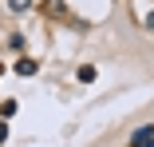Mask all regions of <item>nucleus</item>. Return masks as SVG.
Returning <instances> with one entry per match:
<instances>
[{
    "label": "nucleus",
    "instance_id": "nucleus-1",
    "mask_svg": "<svg viewBox=\"0 0 154 147\" xmlns=\"http://www.w3.org/2000/svg\"><path fill=\"white\" fill-rule=\"evenodd\" d=\"M131 147H154V123H146V127H138V131L131 135Z\"/></svg>",
    "mask_w": 154,
    "mask_h": 147
},
{
    "label": "nucleus",
    "instance_id": "nucleus-2",
    "mask_svg": "<svg viewBox=\"0 0 154 147\" xmlns=\"http://www.w3.org/2000/svg\"><path fill=\"white\" fill-rule=\"evenodd\" d=\"M12 68H16V76H36V72H40V64H36V60H28V56H20Z\"/></svg>",
    "mask_w": 154,
    "mask_h": 147
},
{
    "label": "nucleus",
    "instance_id": "nucleus-3",
    "mask_svg": "<svg viewBox=\"0 0 154 147\" xmlns=\"http://www.w3.org/2000/svg\"><path fill=\"white\" fill-rule=\"evenodd\" d=\"M8 8H12V12H28V8H32V0H8Z\"/></svg>",
    "mask_w": 154,
    "mask_h": 147
},
{
    "label": "nucleus",
    "instance_id": "nucleus-4",
    "mask_svg": "<svg viewBox=\"0 0 154 147\" xmlns=\"http://www.w3.org/2000/svg\"><path fill=\"white\" fill-rule=\"evenodd\" d=\"M48 12L51 16H63V0H48Z\"/></svg>",
    "mask_w": 154,
    "mask_h": 147
},
{
    "label": "nucleus",
    "instance_id": "nucleus-5",
    "mask_svg": "<svg viewBox=\"0 0 154 147\" xmlns=\"http://www.w3.org/2000/svg\"><path fill=\"white\" fill-rule=\"evenodd\" d=\"M146 28H150V32H154V8L146 12Z\"/></svg>",
    "mask_w": 154,
    "mask_h": 147
}]
</instances>
